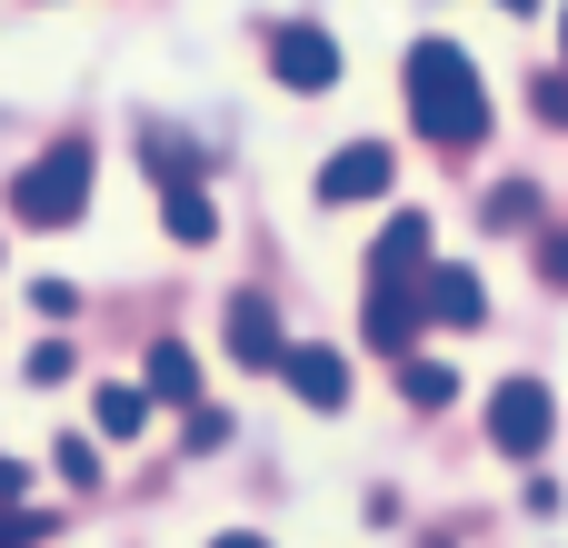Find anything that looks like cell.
Returning a JSON list of instances; mask_svg holds the SVG:
<instances>
[{
    "label": "cell",
    "mask_w": 568,
    "mask_h": 548,
    "mask_svg": "<svg viewBox=\"0 0 568 548\" xmlns=\"http://www.w3.org/2000/svg\"><path fill=\"white\" fill-rule=\"evenodd\" d=\"M409 120L439 140V150H479L489 140V90H479V70H469V50L459 40H409Z\"/></svg>",
    "instance_id": "6da1fadb"
},
{
    "label": "cell",
    "mask_w": 568,
    "mask_h": 548,
    "mask_svg": "<svg viewBox=\"0 0 568 548\" xmlns=\"http://www.w3.org/2000/svg\"><path fill=\"white\" fill-rule=\"evenodd\" d=\"M419 270H429V210H399L369 250V349H409L429 319H419Z\"/></svg>",
    "instance_id": "7a4b0ae2"
},
{
    "label": "cell",
    "mask_w": 568,
    "mask_h": 548,
    "mask_svg": "<svg viewBox=\"0 0 568 548\" xmlns=\"http://www.w3.org/2000/svg\"><path fill=\"white\" fill-rule=\"evenodd\" d=\"M80 210H90V140H60V150H40L10 180V220L20 230H70Z\"/></svg>",
    "instance_id": "3957f363"
},
{
    "label": "cell",
    "mask_w": 568,
    "mask_h": 548,
    "mask_svg": "<svg viewBox=\"0 0 568 548\" xmlns=\"http://www.w3.org/2000/svg\"><path fill=\"white\" fill-rule=\"evenodd\" d=\"M549 429H559V409H549L539 379H499V389H489V439H499L509 459H539Z\"/></svg>",
    "instance_id": "277c9868"
},
{
    "label": "cell",
    "mask_w": 568,
    "mask_h": 548,
    "mask_svg": "<svg viewBox=\"0 0 568 548\" xmlns=\"http://www.w3.org/2000/svg\"><path fill=\"white\" fill-rule=\"evenodd\" d=\"M270 80L280 90H339V40L310 30V20H280L270 30Z\"/></svg>",
    "instance_id": "5b68a950"
},
{
    "label": "cell",
    "mask_w": 568,
    "mask_h": 548,
    "mask_svg": "<svg viewBox=\"0 0 568 548\" xmlns=\"http://www.w3.org/2000/svg\"><path fill=\"white\" fill-rule=\"evenodd\" d=\"M419 319H439V329H479V319H489V290H479L459 260H429V270H419Z\"/></svg>",
    "instance_id": "8992f818"
},
{
    "label": "cell",
    "mask_w": 568,
    "mask_h": 548,
    "mask_svg": "<svg viewBox=\"0 0 568 548\" xmlns=\"http://www.w3.org/2000/svg\"><path fill=\"white\" fill-rule=\"evenodd\" d=\"M280 379H290V399H310V409H349V359H339V349H280Z\"/></svg>",
    "instance_id": "52a82bcc"
},
{
    "label": "cell",
    "mask_w": 568,
    "mask_h": 548,
    "mask_svg": "<svg viewBox=\"0 0 568 548\" xmlns=\"http://www.w3.org/2000/svg\"><path fill=\"white\" fill-rule=\"evenodd\" d=\"M389 190V150L379 140H349L329 170H320V200H379Z\"/></svg>",
    "instance_id": "ba28073f"
},
{
    "label": "cell",
    "mask_w": 568,
    "mask_h": 548,
    "mask_svg": "<svg viewBox=\"0 0 568 548\" xmlns=\"http://www.w3.org/2000/svg\"><path fill=\"white\" fill-rule=\"evenodd\" d=\"M280 349H290V339H280L270 300H250V290H240V300H230V359H240V369H280Z\"/></svg>",
    "instance_id": "9c48e42d"
},
{
    "label": "cell",
    "mask_w": 568,
    "mask_h": 548,
    "mask_svg": "<svg viewBox=\"0 0 568 548\" xmlns=\"http://www.w3.org/2000/svg\"><path fill=\"white\" fill-rule=\"evenodd\" d=\"M160 220H170V240H220V210H210V190L200 180H160Z\"/></svg>",
    "instance_id": "30bf717a"
},
{
    "label": "cell",
    "mask_w": 568,
    "mask_h": 548,
    "mask_svg": "<svg viewBox=\"0 0 568 548\" xmlns=\"http://www.w3.org/2000/svg\"><path fill=\"white\" fill-rule=\"evenodd\" d=\"M150 399H200V359L180 339H150Z\"/></svg>",
    "instance_id": "8fae6325"
},
{
    "label": "cell",
    "mask_w": 568,
    "mask_h": 548,
    "mask_svg": "<svg viewBox=\"0 0 568 548\" xmlns=\"http://www.w3.org/2000/svg\"><path fill=\"white\" fill-rule=\"evenodd\" d=\"M399 389H409L419 409H449V399H459V369H449V359H409V349H399Z\"/></svg>",
    "instance_id": "7c38bea8"
},
{
    "label": "cell",
    "mask_w": 568,
    "mask_h": 548,
    "mask_svg": "<svg viewBox=\"0 0 568 548\" xmlns=\"http://www.w3.org/2000/svg\"><path fill=\"white\" fill-rule=\"evenodd\" d=\"M90 409H100V439H140V429H150V389H120V379H110Z\"/></svg>",
    "instance_id": "4fadbf2b"
},
{
    "label": "cell",
    "mask_w": 568,
    "mask_h": 548,
    "mask_svg": "<svg viewBox=\"0 0 568 548\" xmlns=\"http://www.w3.org/2000/svg\"><path fill=\"white\" fill-rule=\"evenodd\" d=\"M140 150H150V170H160V180H190V170H200V150H190L180 130H160V120L140 130Z\"/></svg>",
    "instance_id": "5bb4252c"
},
{
    "label": "cell",
    "mask_w": 568,
    "mask_h": 548,
    "mask_svg": "<svg viewBox=\"0 0 568 548\" xmlns=\"http://www.w3.org/2000/svg\"><path fill=\"white\" fill-rule=\"evenodd\" d=\"M60 479H70V489H100V449H90V439H60Z\"/></svg>",
    "instance_id": "9a60e30c"
},
{
    "label": "cell",
    "mask_w": 568,
    "mask_h": 548,
    "mask_svg": "<svg viewBox=\"0 0 568 548\" xmlns=\"http://www.w3.org/2000/svg\"><path fill=\"white\" fill-rule=\"evenodd\" d=\"M529 220H539L529 190H499V200H489V230H529Z\"/></svg>",
    "instance_id": "2e32d148"
},
{
    "label": "cell",
    "mask_w": 568,
    "mask_h": 548,
    "mask_svg": "<svg viewBox=\"0 0 568 548\" xmlns=\"http://www.w3.org/2000/svg\"><path fill=\"white\" fill-rule=\"evenodd\" d=\"M30 379H40V389L70 379V339H40V349H30Z\"/></svg>",
    "instance_id": "e0dca14e"
},
{
    "label": "cell",
    "mask_w": 568,
    "mask_h": 548,
    "mask_svg": "<svg viewBox=\"0 0 568 548\" xmlns=\"http://www.w3.org/2000/svg\"><path fill=\"white\" fill-rule=\"evenodd\" d=\"M30 309H50V319H70V309H80V290H70V280H40V290H30Z\"/></svg>",
    "instance_id": "ac0fdd59"
},
{
    "label": "cell",
    "mask_w": 568,
    "mask_h": 548,
    "mask_svg": "<svg viewBox=\"0 0 568 548\" xmlns=\"http://www.w3.org/2000/svg\"><path fill=\"white\" fill-rule=\"evenodd\" d=\"M40 539V519H20V509H0V548H30Z\"/></svg>",
    "instance_id": "d6986e66"
},
{
    "label": "cell",
    "mask_w": 568,
    "mask_h": 548,
    "mask_svg": "<svg viewBox=\"0 0 568 548\" xmlns=\"http://www.w3.org/2000/svg\"><path fill=\"white\" fill-rule=\"evenodd\" d=\"M20 489H30V469H20V459H10V449H0V509H10V499H20Z\"/></svg>",
    "instance_id": "ffe728a7"
},
{
    "label": "cell",
    "mask_w": 568,
    "mask_h": 548,
    "mask_svg": "<svg viewBox=\"0 0 568 548\" xmlns=\"http://www.w3.org/2000/svg\"><path fill=\"white\" fill-rule=\"evenodd\" d=\"M210 548H270V539H250V529H230V539H210Z\"/></svg>",
    "instance_id": "44dd1931"
},
{
    "label": "cell",
    "mask_w": 568,
    "mask_h": 548,
    "mask_svg": "<svg viewBox=\"0 0 568 548\" xmlns=\"http://www.w3.org/2000/svg\"><path fill=\"white\" fill-rule=\"evenodd\" d=\"M499 10H539V0H499Z\"/></svg>",
    "instance_id": "7402d4cb"
},
{
    "label": "cell",
    "mask_w": 568,
    "mask_h": 548,
    "mask_svg": "<svg viewBox=\"0 0 568 548\" xmlns=\"http://www.w3.org/2000/svg\"><path fill=\"white\" fill-rule=\"evenodd\" d=\"M559 50H568V20H559Z\"/></svg>",
    "instance_id": "603a6c76"
}]
</instances>
